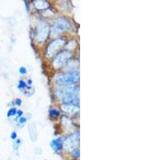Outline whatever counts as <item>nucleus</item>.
<instances>
[{
    "mask_svg": "<svg viewBox=\"0 0 160 160\" xmlns=\"http://www.w3.org/2000/svg\"><path fill=\"white\" fill-rule=\"evenodd\" d=\"M19 72L21 73L22 75H25L26 73H27V69H26V68H23V67H22V68L19 69Z\"/></svg>",
    "mask_w": 160,
    "mask_h": 160,
    "instance_id": "nucleus-15",
    "label": "nucleus"
},
{
    "mask_svg": "<svg viewBox=\"0 0 160 160\" xmlns=\"http://www.w3.org/2000/svg\"><path fill=\"white\" fill-rule=\"evenodd\" d=\"M26 87H27V84H26V82H24L23 80H20L19 82H18V88H19V89H23V88H25Z\"/></svg>",
    "mask_w": 160,
    "mask_h": 160,
    "instance_id": "nucleus-11",
    "label": "nucleus"
},
{
    "mask_svg": "<svg viewBox=\"0 0 160 160\" xmlns=\"http://www.w3.org/2000/svg\"><path fill=\"white\" fill-rule=\"evenodd\" d=\"M17 114H18V116H20V115H22V111H18V112H17Z\"/></svg>",
    "mask_w": 160,
    "mask_h": 160,
    "instance_id": "nucleus-19",
    "label": "nucleus"
},
{
    "mask_svg": "<svg viewBox=\"0 0 160 160\" xmlns=\"http://www.w3.org/2000/svg\"><path fill=\"white\" fill-rule=\"evenodd\" d=\"M70 28L69 22L65 18H60L55 22V25L52 28V33L54 35H57L59 33L67 31Z\"/></svg>",
    "mask_w": 160,
    "mask_h": 160,
    "instance_id": "nucleus-5",
    "label": "nucleus"
},
{
    "mask_svg": "<svg viewBox=\"0 0 160 160\" xmlns=\"http://www.w3.org/2000/svg\"><path fill=\"white\" fill-rule=\"evenodd\" d=\"M71 52L69 51H65L63 52L60 53L59 55H57L55 59L54 60L53 66L55 68H59L64 65L66 62H68V60L71 57Z\"/></svg>",
    "mask_w": 160,
    "mask_h": 160,
    "instance_id": "nucleus-6",
    "label": "nucleus"
},
{
    "mask_svg": "<svg viewBox=\"0 0 160 160\" xmlns=\"http://www.w3.org/2000/svg\"><path fill=\"white\" fill-rule=\"evenodd\" d=\"M65 44V40L62 39V38H58V39L53 41L48 48V55L49 57L53 56V55L60 49V48H62V46Z\"/></svg>",
    "mask_w": 160,
    "mask_h": 160,
    "instance_id": "nucleus-7",
    "label": "nucleus"
},
{
    "mask_svg": "<svg viewBox=\"0 0 160 160\" xmlns=\"http://www.w3.org/2000/svg\"><path fill=\"white\" fill-rule=\"evenodd\" d=\"M11 138H12V139H15V138H17V134H16V132H15V131H13V132L11 133Z\"/></svg>",
    "mask_w": 160,
    "mask_h": 160,
    "instance_id": "nucleus-17",
    "label": "nucleus"
},
{
    "mask_svg": "<svg viewBox=\"0 0 160 160\" xmlns=\"http://www.w3.org/2000/svg\"><path fill=\"white\" fill-rule=\"evenodd\" d=\"M15 103H16L18 106H20V105H21V104H22V100L20 99V98H17Z\"/></svg>",
    "mask_w": 160,
    "mask_h": 160,
    "instance_id": "nucleus-18",
    "label": "nucleus"
},
{
    "mask_svg": "<svg viewBox=\"0 0 160 160\" xmlns=\"http://www.w3.org/2000/svg\"><path fill=\"white\" fill-rule=\"evenodd\" d=\"M79 143V133L76 132L64 140L62 148L68 151H73L76 149Z\"/></svg>",
    "mask_w": 160,
    "mask_h": 160,
    "instance_id": "nucleus-2",
    "label": "nucleus"
},
{
    "mask_svg": "<svg viewBox=\"0 0 160 160\" xmlns=\"http://www.w3.org/2000/svg\"><path fill=\"white\" fill-rule=\"evenodd\" d=\"M50 113H51V115H53V116H58V115H59V111L56 109L51 110Z\"/></svg>",
    "mask_w": 160,
    "mask_h": 160,
    "instance_id": "nucleus-12",
    "label": "nucleus"
},
{
    "mask_svg": "<svg viewBox=\"0 0 160 160\" xmlns=\"http://www.w3.org/2000/svg\"><path fill=\"white\" fill-rule=\"evenodd\" d=\"M62 108L65 112L69 113V114H75L77 111H78V107L74 105H63Z\"/></svg>",
    "mask_w": 160,
    "mask_h": 160,
    "instance_id": "nucleus-9",
    "label": "nucleus"
},
{
    "mask_svg": "<svg viewBox=\"0 0 160 160\" xmlns=\"http://www.w3.org/2000/svg\"><path fill=\"white\" fill-rule=\"evenodd\" d=\"M50 32V28L48 23L44 22H39L37 25L36 38L38 42H42L48 38Z\"/></svg>",
    "mask_w": 160,
    "mask_h": 160,
    "instance_id": "nucleus-4",
    "label": "nucleus"
},
{
    "mask_svg": "<svg viewBox=\"0 0 160 160\" xmlns=\"http://www.w3.org/2000/svg\"><path fill=\"white\" fill-rule=\"evenodd\" d=\"M27 120H28L27 118H20L18 122H19V123H25V122H27Z\"/></svg>",
    "mask_w": 160,
    "mask_h": 160,
    "instance_id": "nucleus-16",
    "label": "nucleus"
},
{
    "mask_svg": "<svg viewBox=\"0 0 160 160\" xmlns=\"http://www.w3.org/2000/svg\"><path fill=\"white\" fill-rule=\"evenodd\" d=\"M17 114V111L15 108H11L9 111H8V116H12Z\"/></svg>",
    "mask_w": 160,
    "mask_h": 160,
    "instance_id": "nucleus-13",
    "label": "nucleus"
},
{
    "mask_svg": "<svg viewBox=\"0 0 160 160\" xmlns=\"http://www.w3.org/2000/svg\"><path fill=\"white\" fill-rule=\"evenodd\" d=\"M57 96L62 99L64 98H68L71 96H78V88L74 87H62L58 88L56 91Z\"/></svg>",
    "mask_w": 160,
    "mask_h": 160,
    "instance_id": "nucleus-3",
    "label": "nucleus"
},
{
    "mask_svg": "<svg viewBox=\"0 0 160 160\" xmlns=\"http://www.w3.org/2000/svg\"><path fill=\"white\" fill-rule=\"evenodd\" d=\"M34 5L38 10H45L48 8V3L46 1H35Z\"/></svg>",
    "mask_w": 160,
    "mask_h": 160,
    "instance_id": "nucleus-10",
    "label": "nucleus"
},
{
    "mask_svg": "<svg viewBox=\"0 0 160 160\" xmlns=\"http://www.w3.org/2000/svg\"><path fill=\"white\" fill-rule=\"evenodd\" d=\"M28 83H29V84H31V80H30V79H29V81H28Z\"/></svg>",
    "mask_w": 160,
    "mask_h": 160,
    "instance_id": "nucleus-20",
    "label": "nucleus"
},
{
    "mask_svg": "<svg viewBox=\"0 0 160 160\" xmlns=\"http://www.w3.org/2000/svg\"><path fill=\"white\" fill-rule=\"evenodd\" d=\"M51 147L55 150V151H60L62 149V138H57L55 139L52 140L51 142Z\"/></svg>",
    "mask_w": 160,
    "mask_h": 160,
    "instance_id": "nucleus-8",
    "label": "nucleus"
},
{
    "mask_svg": "<svg viewBox=\"0 0 160 160\" xmlns=\"http://www.w3.org/2000/svg\"><path fill=\"white\" fill-rule=\"evenodd\" d=\"M78 77H79L78 72L71 71V72L62 74L57 76L56 82L57 83L61 84V85H70V84H73L74 82H77Z\"/></svg>",
    "mask_w": 160,
    "mask_h": 160,
    "instance_id": "nucleus-1",
    "label": "nucleus"
},
{
    "mask_svg": "<svg viewBox=\"0 0 160 160\" xmlns=\"http://www.w3.org/2000/svg\"><path fill=\"white\" fill-rule=\"evenodd\" d=\"M73 156L76 158H78L79 157V149L78 148H76V149L73 151Z\"/></svg>",
    "mask_w": 160,
    "mask_h": 160,
    "instance_id": "nucleus-14",
    "label": "nucleus"
}]
</instances>
